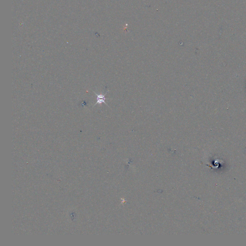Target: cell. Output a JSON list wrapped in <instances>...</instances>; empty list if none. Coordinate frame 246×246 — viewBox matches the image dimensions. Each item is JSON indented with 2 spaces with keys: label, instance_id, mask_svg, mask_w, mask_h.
Returning <instances> with one entry per match:
<instances>
[{
  "label": "cell",
  "instance_id": "1",
  "mask_svg": "<svg viewBox=\"0 0 246 246\" xmlns=\"http://www.w3.org/2000/svg\"><path fill=\"white\" fill-rule=\"evenodd\" d=\"M108 91L106 93V94H104V95H103L102 94H97V93H96L95 92H94V93L95 94V95L97 96V101H96V103L95 104H94V106H95L96 104H101V103H104L105 104H106L107 106H108V104H107L106 103V94L107 93H108Z\"/></svg>",
  "mask_w": 246,
  "mask_h": 246
}]
</instances>
